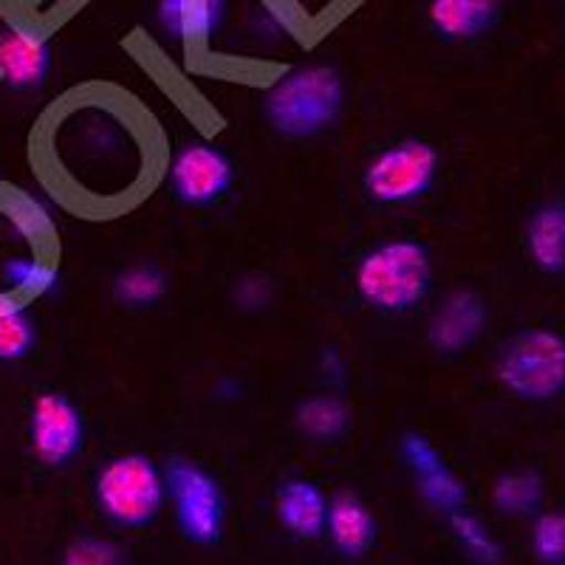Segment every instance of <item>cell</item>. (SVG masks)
Returning <instances> with one entry per match:
<instances>
[{"instance_id": "cell-1", "label": "cell", "mask_w": 565, "mask_h": 565, "mask_svg": "<svg viewBox=\"0 0 565 565\" xmlns=\"http://www.w3.org/2000/svg\"><path fill=\"white\" fill-rule=\"evenodd\" d=\"M110 88H85L68 99L49 130L54 184L79 212L128 210L150 195L156 148L150 122Z\"/></svg>"}, {"instance_id": "cell-2", "label": "cell", "mask_w": 565, "mask_h": 565, "mask_svg": "<svg viewBox=\"0 0 565 565\" xmlns=\"http://www.w3.org/2000/svg\"><path fill=\"white\" fill-rule=\"evenodd\" d=\"M342 77L328 65H306L282 74L266 90L264 110L271 128L282 136H315L334 122L342 110Z\"/></svg>"}, {"instance_id": "cell-3", "label": "cell", "mask_w": 565, "mask_h": 565, "mask_svg": "<svg viewBox=\"0 0 565 565\" xmlns=\"http://www.w3.org/2000/svg\"><path fill=\"white\" fill-rule=\"evenodd\" d=\"M430 255L416 241H387L356 266V291L376 311L402 315L430 289Z\"/></svg>"}, {"instance_id": "cell-4", "label": "cell", "mask_w": 565, "mask_h": 565, "mask_svg": "<svg viewBox=\"0 0 565 565\" xmlns=\"http://www.w3.org/2000/svg\"><path fill=\"white\" fill-rule=\"evenodd\" d=\"M498 380L526 402H552L565 391V337L552 328H529L503 348Z\"/></svg>"}, {"instance_id": "cell-5", "label": "cell", "mask_w": 565, "mask_h": 565, "mask_svg": "<svg viewBox=\"0 0 565 565\" xmlns=\"http://www.w3.org/2000/svg\"><path fill=\"white\" fill-rule=\"evenodd\" d=\"M164 476L148 456L110 458L97 476V501L110 521L148 526L164 503Z\"/></svg>"}, {"instance_id": "cell-6", "label": "cell", "mask_w": 565, "mask_h": 565, "mask_svg": "<svg viewBox=\"0 0 565 565\" xmlns=\"http://www.w3.org/2000/svg\"><path fill=\"white\" fill-rule=\"evenodd\" d=\"M438 170V153L430 141L407 139L382 150L365 168V190L373 201L402 204L427 193Z\"/></svg>"}, {"instance_id": "cell-7", "label": "cell", "mask_w": 565, "mask_h": 565, "mask_svg": "<svg viewBox=\"0 0 565 565\" xmlns=\"http://www.w3.org/2000/svg\"><path fill=\"white\" fill-rule=\"evenodd\" d=\"M164 487L173 494L175 518L184 537L201 546L218 543L224 532V498L215 478L199 463L173 458L164 476Z\"/></svg>"}, {"instance_id": "cell-8", "label": "cell", "mask_w": 565, "mask_h": 565, "mask_svg": "<svg viewBox=\"0 0 565 565\" xmlns=\"http://www.w3.org/2000/svg\"><path fill=\"white\" fill-rule=\"evenodd\" d=\"M29 436L34 456L49 467H60L83 450V416L60 393H40L32 405Z\"/></svg>"}, {"instance_id": "cell-9", "label": "cell", "mask_w": 565, "mask_h": 565, "mask_svg": "<svg viewBox=\"0 0 565 565\" xmlns=\"http://www.w3.org/2000/svg\"><path fill=\"white\" fill-rule=\"evenodd\" d=\"M170 184L184 204H212L230 190L232 161L210 141H190L170 161Z\"/></svg>"}, {"instance_id": "cell-10", "label": "cell", "mask_w": 565, "mask_h": 565, "mask_svg": "<svg viewBox=\"0 0 565 565\" xmlns=\"http://www.w3.org/2000/svg\"><path fill=\"white\" fill-rule=\"evenodd\" d=\"M52 68V40L32 20H12L0 29V79L14 90L43 85Z\"/></svg>"}, {"instance_id": "cell-11", "label": "cell", "mask_w": 565, "mask_h": 565, "mask_svg": "<svg viewBox=\"0 0 565 565\" xmlns=\"http://www.w3.org/2000/svg\"><path fill=\"white\" fill-rule=\"evenodd\" d=\"M487 306L472 291H456L436 309L430 320V342L444 353H458L478 340Z\"/></svg>"}, {"instance_id": "cell-12", "label": "cell", "mask_w": 565, "mask_h": 565, "mask_svg": "<svg viewBox=\"0 0 565 565\" xmlns=\"http://www.w3.org/2000/svg\"><path fill=\"white\" fill-rule=\"evenodd\" d=\"M226 0H159L161 29L186 49H204L218 32Z\"/></svg>"}, {"instance_id": "cell-13", "label": "cell", "mask_w": 565, "mask_h": 565, "mask_svg": "<svg viewBox=\"0 0 565 565\" xmlns=\"http://www.w3.org/2000/svg\"><path fill=\"white\" fill-rule=\"evenodd\" d=\"M326 532L342 557H362L376 543V518L351 492H340L328 501Z\"/></svg>"}, {"instance_id": "cell-14", "label": "cell", "mask_w": 565, "mask_h": 565, "mask_svg": "<svg viewBox=\"0 0 565 565\" xmlns=\"http://www.w3.org/2000/svg\"><path fill=\"white\" fill-rule=\"evenodd\" d=\"M503 0H430L427 20L444 40H478L501 18Z\"/></svg>"}, {"instance_id": "cell-15", "label": "cell", "mask_w": 565, "mask_h": 565, "mask_svg": "<svg viewBox=\"0 0 565 565\" xmlns=\"http://www.w3.org/2000/svg\"><path fill=\"white\" fill-rule=\"evenodd\" d=\"M277 518L295 537L317 540L326 532L328 498L311 481H286L277 492Z\"/></svg>"}, {"instance_id": "cell-16", "label": "cell", "mask_w": 565, "mask_h": 565, "mask_svg": "<svg viewBox=\"0 0 565 565\" xmlns=\"http://www.w3.org/2000/svg\"><path fill=\"white\" fill-rule=\"evenodd\" d=\"M526 249L532 264L546 275L565 271V204L552 201L534 210L526 226Z\"/></svg>"}, {"instance_id": "cell-17", "label": "cell", "mask_w": 565, "mask_h": 565, "mask_svg": "<svg viewBox=\"0 0 565 565\" xmlns=\"http://www.w3.org/2000/svg\"><path fill=\"white\" fill-rule=\"evenodd\" d=\"M543 478L537 472H507L494 481L492 487V503L498 512L512 514V518H523V514H534L543 503Z\"/></svg>"}, {"instance_id": "cell-18", "label": "cell", "mask_w": 565, "mask_h": 565, "mask_svg": "<svg viewBox=\"0 0 565 565\" xmlns=\"http://www.w3.org/2000/svg\"><path fill=\"white\" fill-rule=\"evenodd\" d=\"M34 345V320L26 302L0 291V360L12 362L26 356Z\"/></svg>"}, {"instance_id": "cell-19", "label": "cell", "mask_w": 565, "mask_h": 565, "mask_svg": "<svg viewBox=\"0 0 565 565\" xmlns=\"http://www.w3.org/2000/svg\"><path fill=\"white\" fill-rule=\"evenodd\" d=\"M351 413L348 405L337 396H315L297 407V427L311 438H337L345 433Z\"/></svg>"}, {"instance_id": "cell-20", "label": "cell", "mask_w": 565, "mask_h": 565, "mask_svg": "<svg viewBox=\"0 0 565 565\" xmlns=\"http://www.w3.org/2000/svg\"><path fill=\"white\" fill-rule=\"evenodd\" d=\"M450 526L456 540L461 543V548L467 552V557L478 565H501L503 563V548L501 543L494 540V534L489 532L487 523L476 514H469L467 509L450 514Z\"/></svg>"}, {"instance_id": "cell-21", "label": "cell", "mask_w": 565, "mask_h": 565, "mask_svg": "<svg viewBox=\"0 0 565 565\" xmlns=\"http://www.w3.org/2000/svg\"><path fill=\"white\" fill-rule=\"evenodd\" d=\"M416 478L424 501L430 503V507H436L438 512L447 514V518L461 512L463 503H467V487H463L461 478H458L444 461H438L436 467L430 469H424Z\"/></svg>"}, {"instance_id": "cell-22", "label": "cell", "mask_w": 565, "mask_h": 565, "mask_svg": "<svg viewBox=\"0 0 565 565\" xmlns=\"http://www.w3.org/2000/svg\"><path fill=\"white\" fill-rule=\"evenodd\" d=\"M532 552L543 565H565V509L537 514L532 526Z\"/></svg>"}, {"instance_id": "cell-23", "label": "cell", "mask_w": 565, "mask_h": 565, "mask_svg": "<svg viewBox=\"0 0 565 565\" xmlns=\"http://www.w3.org/2000/svg\"><path fill=\"white\" fill-rule=\"evenodd\" d=\"M60 565H128V557L114 540L77 537L65 546Z\"/></svg>"}, {"instance_id": "cell-24", "label": "cell", "mask_w": 565, "mask_h": 565, "mask_svg": "<svg viewBox=\"0 0 565 565\" xmlns=\"http://www.w3.org/2000/svg\"><path fill=\"white\" fill-rule=\"evenodd\" d=\"M161 295H164V277L148 266L125 271L116 280V297L122 302H130V306H148V302L159 300Z\"/></svg>"}, {"instance_id": "cell-25", "label": "cell", "mask_w": 565, "mask_h": 565, "mask_svg": "<svg viewBox=\"0 0 565 565\" xmlns=\"http://www.w3.org/2000/svg\"><path fill=\"white\" fill-rule=\"evenodd\" d=\"M402 456H405V461L411 463L413 472H424V469L436 467L438 461H441V456L436 452V447H433L427 438L416 436V433H411V436H405V441H402Z\"/></svg>"}]
</instances>
